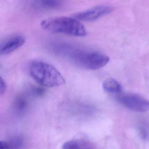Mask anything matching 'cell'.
<instances>
[{"label": "cell", "instance_id": "obj_1", "mask_svg": "<svg viewBox=\"0 0 149 149\" xmlns=\"http://www.w3.org/2000/svg\"><path fill=\"white\" fill-rule=\"evenodd\" d=\"M29 72L38 83L45 87L59 86L65 84V79L54 66L41 61L32 62Z\"/></svg>", "mask_w": 149, "mask_h": 149}, {"label": "cell", "instance_id": "obj_2", "mask_svg": "<svg viewBox=\"0 0 149 149\" xmlns=\"http://www.w3.org/2000/svg\"><path fill=\"white\" fill-rule=\"evenodd\" d=\"M41 24L43 29L52 33L78 37L86 35L84 25L74 18L66 17H52L44 20Z\"/></svg>", "mask_w": 149, "mask_h": 149}, {"label": "cell", "instance_id": "obj_3", "mask_svg": "<svg viewBox=\"0 0 149 149\" xmlns=\"http://www.w3.org/2000/svg\"><path fill=\"white\" fill-rule=\"evenodd\" d=\"M65 52L74 63L81 68L96 70L107 65L109 58L107 55L96 52H88L79 50H68Z\"/></svg>", "mask_w": 149, "mask_h": 149}, {"label": "cell", "instance_id": "obj_4", "mask_svg": "<svg viewBox=\"0 0 149 149\" xmlns=\"http://www.w3.org/2000/svg\"><path fill=\"white\" fill-rule=\"evenodd\" d=\"M117 100L122 105L135 112H145L149 110V101L137 95L120 93Z\"/></svg>", "mask_w": 149, "mask_h": 149}, {"label": "cell", "instance_id": "obj_5", "mask_svg": "<svg viewBox=\"0 0 149 149\" xmlns=\"http://www.w3.org/2000/svg\"><path fill=\"white\" fill-rule=\"evenodd\" d=\"M113 10L112 7L106 5L96 6L82 12L74 14L73 17L78 21L91 22L97 20L105 15L111 13Z\"/></svg>", "mask_w": 149, "mask_h": 149}, {"label": "cell", "instance_id": "obj_6", "mask_svg": "<svg viewBox=\"0 0 149 149\" xmlns=\"http://www.w3.org/2000/svg\"><path fill=\"white\" fill-rule=\"evenodd\" d=\"M25 39L22 36H16L4 42L0 45V54L7 55L14 52L22 46Z\"/></svg>", "mask_w": 149, "mask_h": 149}, {"label": "cell", "instance_id": "obj_7", "mask_svg": "<svg viewBox=\"0 0 149 149\" xmlns=\"http://www.w3.org/2000/svg\"><path fill=\"white\" fill-rule=\"evenodd\" d=\"M63 3V0H35L36 7L42 10L57 9Z\"/></svg>", "mask_w": 149, "mask_h": 149}, {"label": "cell", "instance_id": "obj_8", "mask_svg": "<svg viewBox=\"0 0 149 149\" xmlns=\"http://www.w3.org/2000/svg\"><path fill=\"white\" fill-rule=\"evenodd\" d=\"M102 86L105 91L110 93L119 94L122 91L121 85L117 80L112 78L105 79L103 81Z\"/></svg>", "mask_w": 149, "mask_h": 149}, {"label": "cell", "instance_id": "obj_9", "mask_svg": "<svg viewBox=\"0 0 149 149\" xmlns=\"http://www.w3.org/2000/svg\"><path fill=\"white\" fill-rule=\"evenodd\" d=\"M62 149H80V146L75 141H70L65 143Z\"/></svg>", "mask_w": 149, "mask_h": 149}, {"label": "cell", "instance_id": "obj_10", "mask_svg": "<svg viewBox=\"0 0 149 149\" xmlns=\"http://www.w3.org/2000/svg\"><path fill=\"white\" fill-rule=\"evenodd\" d=\"M33 92L36 96H42L45 93V89L42 87H35Z\"/></svg>", "mask_w": 149, "mask_h": 149}, {"label": "cell", "instance_id": "obj_11", "mask_svg": "<svg viewBox=\"0 0 149 149\" xmlns=\"http://www.w3.org/2000/svg\"><path fill=\"white\" fill-rule=\"evenodd\" d=\"M6 89V85L4 80L0 76V95L4 93Z\"/></svg>", "mask_w": 149, "mask_h": 149}, {"label": "cell", "instance_id": "obj_12", "mask_svg": "<svg viewBox=\"0 0 149 149\" xmlns=\"http://www.w3.org/2000/svg\"><path fill=\"white\" fill-rule=\"evenodd\" d=\"M9 145L4 142L0 141V149H8Z\"/></svg>", "mask_w": 149, "mask_h": 149}, {"label": "cell", "instance_id": "obj_13", "mask_svg": "<svg viewBox=\"0 0 149 149\" xmlns=\"http://www.w3.org/2000/svg\"><path fill=\"white\" fill-rule=\"evenodd\" d=\"M140 133H141V135L142 136L143 138H146L147 136V132L144 128H142L141 129Z\"/></svg>", "mask_w": 149, "mask_h": 149}]
</instances>
